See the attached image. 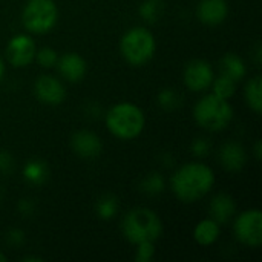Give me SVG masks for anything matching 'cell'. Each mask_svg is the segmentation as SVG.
<instances>
[{"label":"cell","instance_id":"6da1fadb","mask_svg":"<svg viewBox=\"0 0 262 262\" xmlns=\"http://www.w3.org/2000/svg\"><path fill=\"white\" fill-rule=\"evenodd\" d=\"M215 184L213 170L203 163H189L181 166L172 177L170 186L173 195L186 203H196L204 198Z\"/></svg>","mask_w":262,"mask_h":262},{"label":"cell","instance_id":"7a4b0ae2","mask_svg":"<svg viewBox=\"0 0 262 262\" xmlns=\"http://www.w3.org/2000/svg\"><path fill=\"white\" fill-rule=\"evenodd\" d=\"M146 124L143 111L129 101L114 104L106 112V126L109 132L120 140H134L141 135Z\"/></svg>","mask_w":262,"mask_h":262},{"label":"cell","instance_id":"3957f363","mask_svg":"<svg viewBox=\"0 0 262 262\" xmlns=\"http://www.w3.org/2000/svg\"><path fill=\"white\" fill-rule=\"evenodd\" d=\"M121 230L124 238L134 246L146 241L157 243L163 233V223L154 210L137 207L124 216Z\"/></svg>","mask_w":262,"mask_h":262},{"label":"cell","instance_id":"277c9868","mask_svg":"<svg viewBox=\"0 0 262 262\" xmlns=\"http://www.w3.org/2000/svg\"><path fill=\"white\" fill-rule=\"evenodd\" d=\"M195 121L206 130L220 132L233 120V107L229 100L220 98L215 94L203 97L193 109Z\"/></svg>","mask_w":262,"mask_h":262},{"label":"cell","instance_id":"5b68a950","mask_svg":"<svg viewBox=\"0 0 262 262\" xmlns=\"http://www.w3.org/2000/svg\"><path fill=\"white\" fill-rule=\"evenodd\" d=\"M123 58L132 66H143L152 60L157 51L155 35L141 26L130 28L120 41Z\"/></svg>","mask_w":262,"mask_h":262},{"label":"cell","instance_id":"8992f818","mask_svg":"<svg viewBox=\"0 0 262 262\" xmlns=\"http://www.w3.org/2000/svg\"><path fill=\"white\" fill-rule=\"evenodd\" d=\"M58 20V9L54 0H28L21 21L31 34H48L54 29Z\"/></svg>","mask_w":262,"mask_h":262},{"label":"cell","instance_id":"52a82bcc","mask_svg":"<svg viewBox=\"0 0 262 262\" xmlns=\"http://www.w3.org/2000/svg\"><path fill=\"white\" fill-rule=\"evenodd\" d=\"M236 239L247 247H259L262 244V213L259 209H249L238 215L235 226Z\"/></svg>","mask_w":262,"mask_h":262},{"label":"cell","instance_id":"ba28073f","mask_svg":"<svg viewBox=\"0 0 262 262\" xmlns=\"http://www.w3.org/2000/svg\"><path fill=\"white\" fill-rule=\"evenodd\" d=\"M35 43L26 34L14 35L6 46V60L15 68H25L31 64L35 58Z\"/></svg>","mask_w":262,"mask_h":262},{"label":"cell","instance_id":"9c48e42d","mask_svg":"<svg viewBox=\"0 0 262 262\" xmlns=\"http://www.w3.org/2000/svg\"><path fill=\"white\" fill-rule=\"evenodd\" d=\"M184 84L193 92H203L209 89L215 80L213 68L206 60H192L184 69Z\"/></svg>","mask_w":262,"mask_h":262},{"label":"cell","instance_id":"30bf717a","mask_svg":"<svg viewBox=\"0 0 262 262\" xmlns=\"http://www.w3.org/2000/svg\"><path fill=\"white\" fill-rule=\"evenodd\" d=\"M37 100L48 106H58L66 98L64 84L54 75H40L34 84Z\"/></svg>","mask_w":262,"mask_h":262},{"label":"cell","instance_id":"8fae6325","mask_svg":"<svg viewBox=\"0 0 262 262\" xmlns=\"http://www.w3.org/2000/svg\"><path fill=\"white\" fill-rule=\"evenodd\" d=\"M71 146H72V150L78 157L86 158V160L97 158L103 150V143L100 137L91 130L75 132L71 138Z\"/></svg>","mask_w":262,"mask_h":262},{"label":"cell","instance_id":"7c38bea8","mask_svg":"<svg viewBox=\"0 0 262 262\" xmlns=\"http://www.w3.org/2000/svg\"><path fill=\"white\" fill-rule=\"evenodd\" d=\"M57 68L60 75L69 81V83H77L81 81L86 75L88 66L84 58L77 54V52H66L57 60Z\"/></svg>","mask_w":262,"mask_h":262},{"label":"cell","instance_id":"4fadbf2b","mask_svg":"<svg viewBox=\"0 0 262 262\" xmlns=\"http://www.w3.org/2000/svg\"><path fill=\"white\" fill-rule=\"evenodd\" d=\"M229 15V5L226 0H201L196 8V17L204 25H220Z\"/></svg>","mask_w":262,"mask_h":262},{"label":"cell","instance_id":"5bb4252c","mask_svg":"<svg viewBox=\"0 0 262 262\" xmlns=\"http://www.w3.org/2000/svg\"><path fill=\"white\" fill-rule=\"evenodd\" d=\"M220 163L229 172H239L247 163V155L244 147L235 141L226 143L220 149Z\"/></svg>","mask_w":262,"mask_h":262},{"label":"cell","instance_id":"9a60e30c","mask_svg":"<svg viewBox=\"0 0 262 262\" xmlns=\"http://www.w3.org/2000/svg\"><path fill=\"white\" fill-rule=\"evenodd\" d=\"M236 213V204L233 198L227 193H218L210 201V215L220 226L229 223Z\"/></svg>","mask_w":262,"mask_h":262},{"label":"cell","instance_id":"2e32d148","mask_svg":"<svg viewBox=\"0 0 262 262\" xmlns=\"http://www.w3.org/2000/svg\"><path fill=\"white\" fill-rule=\"evenodd\" d=\"M220 233H221L220 224L215 220L207 218V220H203L196 224V227L193 230V238L200 246L207 247V246H212L218 241Z\"/></svg>","mask_w":262,"mask_h":262},{"label":"cell","instance_id":"e0dca14e","mask_svg":"<svg viewBox=\"0 0 262 262\" xmlns=\"http://www.w3.org/2000/svg\"><path fill=\"white\" fill-rule=\"evenodd\" d=\"M221 74L230 77L232 80H235L238 83L247 74V68H246L244 60L233 52L226 54L221 60Z\"/></svg>","mask_w":262,"mask_h":262},{"label":"cell","instance_id":"ac0fdd59","mask_svg":"<svg viewBox=\"0 0 262 262\" xmlns=\"http://www.w3.org/2000/svg\"><path fill=\"white\" fill-rule=\"evenodd\" d=\"M244 97L250 109L256 114H261L262 111V78L261 75H255L250 78L244 89Z\"/></svg>","mask_w":262,"mask_h":262},{"label":"cell","instance_id":"d6986e66","mask_svg":"<svg viewBox=\"0 0 262 262\" xmlns=\"http://www.w3.org/2000/svg\"><path fill=\"white\" fill-rule=\"evenodd\" d=\"M48 173H49L48 166L41 160H31L23 167L25 180L28 183H31V184H35V186L43 184L46 181V178H48Z\"/></svg>","mask_w":262,"mask_h":262},{"label":"cell","instance_id":"ffe728a7","mask_svg":"<svg viewBox=\"0 0 262 262\" xmlns=\"http://www.w3.org/2000/svg\"><path fill=\"white\" fill-rule=\"evenodd\" d=\"M95 212H97V216L100 220H112L117 212H118V201L114 195H103L98 201H97V206H95Z\"/></svg>","mask_w":262,"mask_h":262},{"label":"cell","instance_id":"44dd1931","mask_svg":"<svg viewBox=\"0 0 262 262\" xmlns=\"http://www.w3.org/2000/svg\"><path fill=\"white\" fill-rule=\"evenodd\" d=\"M163 11H164V2L163 0H144L138 8L141 18L149 21V23H155L161 17Z\"/></svg>","mask_w":262,"mask_h":262},{"label":"cell","instance_id":"7402d4cb","mask_svg":"<svg viewBox=\"0 0 262 262\" xmlns=\"http://www.w3.org/2000/svg\"><path fill=\"white\" fill-rule=\"evenodd\" d=\"M212 88H213V94L220 98H224V100H229L230 97L235 95V91H236V81L232 80L230 77L221 74L220 77H216L212 83Z\"/></svg>","mask_w":262,"mask_h":262},{"label":"cell","instance_id":"603a6c76","mask_svg":"<svg viewBox=\"0 0 262 262\" xmlns=\"http://www.w3.org/2000/svg\"><path fill=\"white\" fill-rule=\"evenodd\" d=\"M140 190L146 195H160L164 190V178L160 173H149L141 183Z\"/></svg>","mask_w":262,"mask_h":262},{"label":"cell","instance_id":"cb8c5ba5","mask_svg":"<svg viewBox=\"0 0 262 262\" xmlns=\"http://www.w3.org/2000/svg\"><path fill=\"white\" fill-rule=\"evenodd\" d=\"M180 103H181V95L175 89L166 88L158 94V104L166 111H173L175 107L180 106Z\"/></svg>","mask_w":262,"mask_h":262},{"label":"cell","instance_id":"d4e9b609","mask_svg":"<svg viewBox=\"0 0 262 262\" xmlns=\"http://www.w3.org/2000/svg\"><path fill=\"white\" fill-rule=\"evenodd\" d=\"M34 60H37V63L41 68H52V66L57 64L58 55L52 48H41V49L35 51V58Z\"/></svg>","mask_w":262,"mask_h":262},{"label":"cell","instance_id":"484cf974","mask_svg":"<svg viewBox=\"0 0 262 262\" xmlns=\"http://www.w3.org/2000/svg\"><path fill=\"white\" fill-rule=\"evenodd\" d=\"M155 255V243L146 241L137 244V252H135V261L137 262H149Z\"/></svg>","mask_w":262,"mask_h":262},{"label":"cell","instance_id":"4316f807","mask_svg":"<svg viewBox=\"0 0 262 262\" xmlns=\"http://www.w3.org/2000/svg\"><path fill=\"white\" fill-rule=\"evenodd\" d=\"M210 150V143L206 138H198L192 144V152L196 157H206Z\"/></svg>","mask_w":262,"mask_h":262},{"label":"cell","instance_id":"83f0119b","mask_svg":"<svg viewBox=\"0 0 262 262\" xmlns=\"http://www.w3.org/2000/svg\"><path fill=\"white\" fill-rule=\"evenodd\" d=\"M14 167L12 155L6 150H0V173H9Z\"/></svg>","mask_w":262,"mask_h":262},{"label":"cell","instance_id":"f1b7e54d","mask_svg":"<svg viewBox=\"0 0 262 262\" xmlns=\"http://www.w3.org/2000/svg\"><path fill=\"white\" fill-rule=\"evenodd\" d=\"M6 241H8V244H11V246H21L23 243H25V235H23V232L21 230H18V229H12V230H9L8 232V235H6Z\"/></svg>","mask_w":262,"mask_h":262},{"label":"cell","instance_id":"f546056e","mask_svg":"<svg viewBox=\"0 0 262 262\" xmlns=\"http://www.w3.org/2000/svg\"><path fill=\"white\" fill-rule=\"evenodd\" d=\"M17 209H18V212H20L23 216H29V215L34 213V203H32V200H21V201L18 203Z\"/></svg>","mask_w":262,"mask_h":262},{"label":"cell","instance_id":"4dcf8cb0","mask_svg":"<svg viewBox=\"0 0 262 262\" xmlns=\"http://www.w3.org/2000/svg\"><path fill=\"white\" fill-rule=\"evenodd\" d=\"M255 155L258 160H261V141H256V146H255Z\"/></svg>","mask_w":262,"mask_h":262},{"label":"cell","instance_id":"1f68e13d","mask_svg":"<svg viewBox=\"0 0 262 262\" xmlns=\"http://www.w3.org/2000/svg\"><path fill=\"white\" fill-rule=\"evenodd\" d=\"M3 75H5V63H3V58L0 57V81L3 78Z\"/></svg>","mask_w":262,"mask_h":262},{"label":"cell","instance_id":"d6a6232c","mask_svg":"<svg viewBox=\"0 0 262 262\" xmlns=\"http://www.w3.org/2000/svg\"><path fill=\"white\" fill-rule=\"evenodd\" d=\"M25 261H37V262H41V258H34V256H28V258H25Z\"/></svg>","mask_w":262,"mask_h":262},{"label":"cell","instance_id":"836d02e7","mask_svg":"<svg viewBox=\"0 0 262 262\" xmlns=\"http://www.w3.org/2000/svg\"><path fill=\"white\" fill-rule=\"evenodd\" d=\"M6 259H8V258L5 256V253H2V252H0V262H5Z\"/></svg>","mask_w":262,"mask_h":262},{"label":"cell","instance_id":"e575fe53","mask_svg":"<svg viewBox=\"0 0 262 262\" xmlns=\"http://www.w3.org/2000/svg\"><path fill=\"white\" fill-rule=\"evenodd\" d=\"M0 198H2V187H0Z\"/></svg>","mask_w":262,"mask_h":262}]
</instances>
